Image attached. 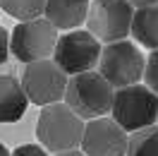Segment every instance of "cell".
<instances>
[{"mask_svg":"<svg viewBox=\"0 0 158 156\" xmlns=\"http://www.w3.org/2000/svg\"><path fill=\"white\" fill-rule=\"evenodd\" d=\"M84 130H86L84 118H79L65 101L43 106L36 120V137L41 146H46L53 154H62L81 146Z\"/></svg>","mask_w":158,"mask_h":156,"instance_id":"6da1fadb","label":"cell"},{"mask_svg":"<svg viewBox=\"0 0 158 156\" xmlns=\"http://www.w3.org/2000/svg\"><path fill=\"white\" fill-rule=\"evenodd\" d=\"M113 98H115V87L98 70L72 75L65 91V103L84 120L108 115L113 108Z\"/></svg>","mask_w":158,"mask_h":156,"instance_id":"7a4b0ae2","label":"cell"},{"mask_svg":"<svg viewBox=\"0 0 158 156\" xmlns=\"http://www.w3.org/2000/svg\"><path fill=\"white\" fill-rule=\"evenodd\" d=\"M110 118L125 127L129 135L144 127L158 123V94L146 84H132V87L115 89Z\"/></svg>","mask_w":158,"mask_h":156,"instance_id":"3957f363","label":"cell"},{"mask_svg":"<svg viewBox=\"0 0 158 156\" xmlns=\"http://www.w3.org/2000/svg\"><path fill=\"white\" fill-rule=\"evenodd\" d=\"M144 70H146V58L137 43L122 39L103 46L98 72L115 89L139 84V79H144Z\"/></svg>","mask_w":158,"mask_h":156,"instance_id":"277c9868","label":"cell"},{"mask_svg":"<svg viewBox=\"0 0 158 156\" xmlns=\"http://www.w3.org/2000/svg\"><path fill=\"white\" fill-rule=\"evenodd\" d=\"M67 82H69V75L53 58L27 63V67L22 72V87L27 91L29 101L41 108L65 101Z\"/></svg>","mask_w":158,"mask_h":156,"instance_id":"5b68a950","label":"cell"},{"mask_svg":"<svg viewBox=\"0 0 158 156\" xmlns=\"http://www.w3.org/2000/svg\"><path fill=\"white\" fill-rule=\"evenodd\" d=\"M58 39V27L48 17L19 22L10 34V50L19 63H36L55 53Z\"/></svg>","mask_w":158,"mask_h":156,"instance_id":"8992f818","label":"cell"},{"mask_svg":"<svg viewBox=\"0 0 158 156\" xmlns=\"http://www.w3.org/2000/svg\"><path fill=\"white\" fill-rule=\"evenodd\" d=\"M137 7L129 0H91L86 29L103 43H115L132 34Z\"/></svg>","mask_w":158,"mask_h":156,"instance_id":"52a82bcc","label":"cell"},{"mask_svg":"<svg viewBox=\"0 0 158 156\" xmlns=\"http://www.w3.org/2000/svg\"><path fill=\"white\" fill-rule=\"evenodd\" d=\"M103 41L96 39L89 29H72L65 31L58 39L53 60L58 63L60 67L72 75H81V72H89L96 70L101 63V53H103Z\"/></svg>","mask_w":158,"mask_h":156,"instance_id":"ba28073f","label":"cell"},{"mask_svg":"<svg viewBox=\"0 0 158 156\" xmlns=\"http://www.w3.org/2000/svg\"><path fill=\"white\" fill-rule=\"evenodd\" d=\"M79 149L86 156H127L129 132L108 115L94 118L86 120V130Z\"/></svg>","mask_w":158,"mask_h":156,"instance_id":"9c48e42d","label":"cell"},{"mask_svg":"<svg viewBox=\"0 0 158 156\" xmlns=\"http://www.w3.org/2000/svg\"><path fill=\"white\" fill-rule=\"evenodd\" d=\"M29 103L31 101L22 87V79L12 75H0V125L22 120Z\"/></svg>","mask_w":158,"mask_h":156,"instance_id":"30bf717a","label":"cell"},{"mask_svg":"<svg viewBox=\"0 0 158 156\" xmlns=\"http://www.w3.org/2000/svg\"><path fill=\"white\" fill-rule=\"evenodd\" d=\"M91 0H48L46 2V17L58 29L72 31L86 24Z\"/></svg>","mask_w":158,"mask_h":156,"instance_id":"8fae6325","label":"cell"},{"mask_svg":"<svg viewBox=\"0 0 158 156\" xmlns=\"http://www.w3.org/2000/svg\"><path fill=\"white\" fill-rule=\"evenodd\" d=\"M132 39L148 50H158V5L137 7L132 22Z\"/></svg>","mask_w":158,"mask_h":156,"instance_id":"7c38bea8","label":"cell"},{"mask_svg":"<svg viewBox=\"0 0 158 156\" xmlns=\"http://www.w3.org/2000/svg\"><path fill=\"white\" fill-rule=\"evenodd\" d=\"M46 2L48 0H0V10L17 22H29L46 17Z\"/></svg>","mask_w":158,"mask_h":156,"instance_id":"4fadbf2b","label":"cell"},{"mask_svg":"<svg viewBox=\"0 0 158 156\" xmlns=\"http://www.w3.org/2000/svg\"><path fill=\"white\" fill-rule=\"evenodd\" d=\"M127 156H158V127H144L129 135Z\"/></svg>","mask_w":158,"mask_h":156,"instance_id":"5bb4252c","label":"cell"},{"mask_svg":"<svg viewBox=\"0 0 158 156\" xmlns=\"http://www.w3.org/2000/svg\"><path fill=\"white\" fill-rule=\"evenodd\" d=\"M144 82L148 89L158 94V50H151L146 58V70H144Z\"/></svg>","mask_w":158,"mask_h":156,"instance_id":"9a60e30c","label":"cell"},{"mask_svg":"<svg viewBox=\"0 0 158 156\" xmlns=\"http://www.w3.org/2000/svg\"><path fill=\"white\" fill-rule=\"evenodd\" d=\"M12 156H50V154H48V149H46V146L22 144V146H17V149L12 151Z\"/></svg>","mask_w":158,"mask_h":156,"instance_id":"2e32d148","label":"cell"},{"mask_svg":"<svg viewBox=\"0 0 158 156\" xmlns=\"http://www.w3.org/2000/svg\"><path fill=\"white\" fill-rule=\"evenodd\" d=\"M10 53H12V50H10V31L0 24V65L7 60Z\"/></svg>","mask_w":158,"mask_h":156,"instance_id":"e0dca14e","label":"cell"},{"mask_svg":"<svg viewBox=\"0 0 158 156\" xmlns=\"http://www.w3.org/2000/svg\"><path fill=\"white\" fill-rule=\"evenodd\" d=\"M134 7H148V5H158V0H129Z\"/></svg>","mask_w":158,"mask_h":156,"instance_id":"ac0fdd59","label":"cell"},{"mask_svg":"<svg viewBox=\"0 0 158 156\" xmlns=\"http://www.w3.org/2000/svg\"><path fill=\"white\" fill-rule=\"evenodd\" d=\"M53 156H86L81 149H72V151H62V154H53Z\"/></svg>","mask_w":158,"mask_h":156,"instance_id":"d6986e66","label":"cell"},{"mask_svg":"<svg viewBox=\"0 0 158 156\" xmlns=\"http://www.w3.org/2000/svg\"><path fill=\"white\" fill-rule=\"evenodd\" d=\"M0 156H12V151H10L5 144H2V142H0Z\"/></svg>","mask_w":158,"mask_h":156,"instance_id":"ffe728a7","label":"cell"}]
</instances>
